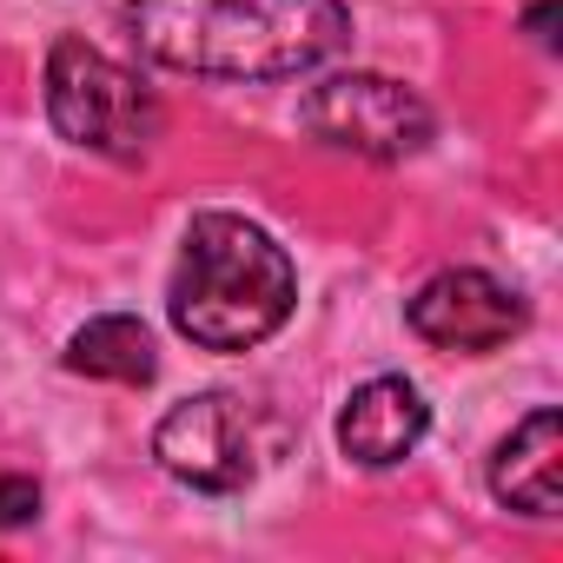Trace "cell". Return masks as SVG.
I'll use <instances>...</instances> for the list:
<instances>
[{
    "label": "cell",
    "instance_id": "10",
    "mask_svg": "<svg viewBox=\"0 0 563 563\" xmlns=\"http://www.w3.org/2000/svg\"><path fill=\"white\" fill-rule=\"evenodd\" d=\"M34 517H41V484L8 471V477H0V530H27Z\"/></svg>",
    "mask_w": 563,
    "mask_h": 563
},
{
    "label": "cell",
    "instance_id": "2",
    "mask_svg": "<svg viewBox=\"0 0 563 563\" xmlns=\"http://www.w3.org/2000/svg\"><path fill=\"white\" fill-rule=\"evenodd\" d=\"M299 306V265L245 212H192L166 278V319L199 352H252Z\"/></svg>",
    "mask_w": 563,
    "mask_h": 563
},
{
    "label": "cell",
    "instance_id": "9",
    "mask_svg": "<svg viewBox=\"0 0 563 563\" xmlns=\"http://www.w3.org/2000/svg\"><path fill=\"white\" fill-rule=\"evenodd\" d=\"M60 365H67L74 378H107V385H153V372H159L153 332H146V319H133V312H100V319H87V325L67 339Z\"/></svg>",
    "mask_w": 563,
    "mask_h": 563
},
{
    "label": "cell",
    "instance_id": "6",
    "mask_svg": "<svg viewBox=\"0 0 563 563\" xmlns=\"http://www.w3.org/2000/svg\"><path fill=\"white\" fill-rule=\"evenodd\" d=\"M405 325L431 352L490 358V352H504L530 325V306L504 286V278H490L477 265H451V272H431L424 286L405 299Z\"/></svg>",
    "mask_w": 563,
    "mask_h": 563
},
{
    "label": "cell",
    "instance_id": "5",
    "mask_svg": "<svg viewBox=\"0 0 563 563\" xmlns=\"http://www.w3.org/2000/svg\"><path fill=\"white\" fill-rule=\"evenodd\" d=\"M153 464L186 484V490H206V497H239L265 451H258V418L245 398L232 391H199V398H179L159 424H153Z\"/></svg>",
    "mask_w": 563,
    "mask_h": 563
},
{
    "label": "cell",
    "instance_id": "7",
    "mask_svg": "<svg viewBox=\"0 0 563 563\" xmlns=\"http://www.w3.org/2000/svg\"><path fill=\"white\" fill-rule=\"evenodd\" d=\"M431 431V405L411 378L398 372H378L365 378L345 405H339V451L358 464V471H391L405 464Z\"/></svg>",
    "mask_w": 563,
    "mask_h": 563
},
{
    "label": "cell",
    "instance_id": "8",
    "mask_svg": "<svg viewBox=\"0 0 563 563\" xmlns=\"http://www.w3.org/2000/svg\"><path fill=\"white\" fill-rule=\"evenodd\" d=\"M490 497L517 517L550 523L563 504V418L543 405L523 424H510V438L490 451Z\"/></svg>",
    "mask_w": 563,
    "mask_h": 563
},
{
    "label": "cell",
    "instance_id": "3",
    "mask_svg": "<svg viewBox=\"0 0 563 563\" xmlns=\"http://www.w3.org/2000/svg\"><path fill=\"white\" fill-rule=\"evenodd\" d=\"M41 87H47V120H54V133H60L67 146H80V153L120 159V166L146 159L153 140H159V126H166L153 87H146L133 67H120L113 54L87 47L80 34H60V41L47 47V80H41Z\"/></svg>",
    "mask_w": 563,
    "mask_h": 563
},
{
    "label": "cell",
    "instance_id": "1",
    "mask_svg": "<svg viewBox=\"0 0 563 563\" xmlns=\"http://www.w3.org/2000/svg\"><path fill=\"white\" fill-rule=\"evenodd\" d=\"M133 47L192 80H299L352 47L345 0H126Z\"/></svg>",
    "mask_w": 563,
    "mask_h": 563
},
{
    "label": "cell",
    "instance_id": "4",
    "mask_svg": "<svg viewBox=\"0 0 563 563\" xmlns=\"http://www.w3.org/2000/svg\"><path fill=\"white\" fill-rule=\"evenodd\" d=\"M299 126L352 159H418L438 140V113L424 107V93H411L391 74L352 67V74H325L306 100H299Z\"/></svg>",
    "mask_w": 563,
    "mask_h": 563
}]
</instances>
